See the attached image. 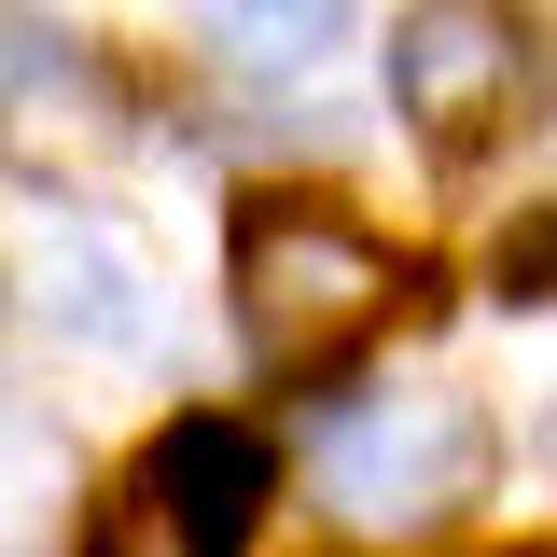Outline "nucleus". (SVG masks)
I'll use <instances>...</instances> for the list:
<instances>
[{"label": "nucleus", "instance_id": "obj_1", "mask_svg": "<svg viewBox=\"0 0 557 557\" xmlns=\"http://www.w3.org/2000/svg\"><path fill=\"white\" fill-rule=\"evenodd\" d=\"M391 293H405V251L335 196H251L237 209V335L265 376H335L348 348L391 321Z\"/></svg>", "mask_w": 557, "mask_h": 557}, {"label": "nucleus", "instance_id": "obj_2", "mask_svg": "<svg viewBox=\"0 0 557 557\" xmlns=\"http://www.w3.org/2000/svg\"><path fill=\"white\" fill-rule=\"evenodd\" d=\"M474 474H487V418L446 376H391V391H348L321 418V487L362 530H432L474 502Z\"/></svg>", "mask_w": 557, "mask_h": 557}, {"label": "nucleus", "instance_id": "obj_3", "mask_svg": "<svg viewBox=\"0 0 557 557\" xmlns=\"http://www.w3.org/2000/svg\"><path fill=\"white\" fill-rule=\"evenodd\" d=\"M544 14L530 0H405L391 28V112H405L432 153H474L502 139L530 98H544Z\"/></svg>", "mask_w": 557, "mask_h": 557}, {"label": "nucleus", "instance_id": "obj_4", "mask_svg": "<svg viewBox=\"0 0 557 557\" xmlns=\"http://www.w3.org/2000/svg\"><path fill=\"white\" fill-rule=\"evenodd\" d=\"M251 502H265V446H251L237 418H182V432L98 502L84 557H237Z\"/></svg>", "mask_w": 557, "mask_h": 557}, {"label": "nucleus", "instance_id": "obj_5", "mask_svg": "<svg viewBox=\"0 0 557 557\" xmlns=\"http://www.w3.org/2000/svg\"><path fill=\"white\" fill-rule=\"evenodd\" d=\"M28 321L84 362H153L168 348V278L139 251L126 223H98V209H57V223H28Z\"/></svg>", "mask_w": 557, "mask_h": 557}, {"label": "nucleus", "instance_id": "obj_6", "mask_svg": "<svg viewBox=\"0 0 557 557\" xmlns=\"http://www.w3.org/2000/svg\"><path fill=\"white\" fill-rule=\"evenodd\" d=\"M112 139H126V98H112L98 42L28 14V0H0V153L28 182H84Z\"/></svg>", "mask_w": 557, "mask_h": 557}, {"label": "nucleus", "instance_id": "obj_7", "mask_svg": "<svg viewBox=\"0 0 557 557\" xmlns=\"http://www.w3.org/2000/svg\"><path fill=\"white\" fill-rule=\"evenodd\" d=\"M348 14H362V0H196V28L237 70H321L348 42Z\"/></svg>", "mask_w": 557, "mask_h": 557}, {"label": "nucleus", "instance_id": "obj_8", "mask_svg": "<svg viewBox=\"0 0 557 557\" xmlns=\"http://www.w3.org/2000/svg\"><path fill=\"white\" fill-rule=\"evenodd\" d=\"M57 502H70V432H57L42 405H14V391H0V544L57 530Z\"/></svg>", "mask_w": 557, "mask_h": 557}, {"label": "nucleus", "instance_id": "obj_9", "mask_svg": "<svg viewBox=\"0 0 557 557\" xmlns=\"http://www.w3.org/2000/svg\"><path fill=\"white\" fill-rule=\"evenodd\" d=\"M487 278L544 307V293H557V209H530V223H502V237H487Z\"/></svg>", "mask_w": 557, "mask_h": 557}, {"label": "nucleus", "instance_id": "obj_10", "mask_svg": "<svg viewBox=\"0 0 557 557\" xmlns=\"http://www.w3.org/2000/svg\"><path fill=\"white\" fill-rule=\"evenodd\" d=\"M530 460L557 474V376H544V405H530Z\"/></svg>", "mask_w": 557, "mask_h": 557}, {"label": "nucleus", "instance_id": "obj_11", "mask_svg": "<svg viewBox=\"0 0 557 557\" xmlns=\"http://www.w3.org/2000/svg\"><path fill=\"white\" fill-rule=\"evenodd\" d=\"M278 557H335V544H278Z\"/></svg>", "mask_w": 557, "mask_h": 557}]
</instances>
